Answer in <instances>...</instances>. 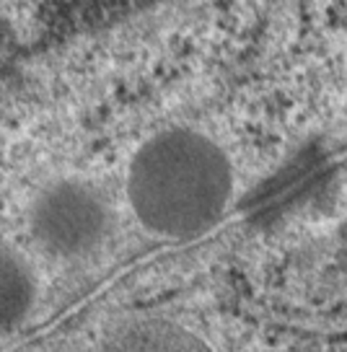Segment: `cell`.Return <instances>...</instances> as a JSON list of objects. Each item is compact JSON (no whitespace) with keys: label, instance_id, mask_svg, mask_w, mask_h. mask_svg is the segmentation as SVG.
I'll return each instance as SVG.
<instances>
[{"label":"cell","instance_id":"cell-4","mask_svg":"<svg viewBox=\"0 0 347 352\" xmlns=\"http://www.w3.org/2000/svg\"><path fill=\"white\" fill-rule=\"evenodd\" d=\"M36 296L32 267L21 254L6 246L3 249V331L8 334L29 316Z\"/></svg>","mask_w":347,"mask_h":352},{"label":"cell","instance_id":"cell-2","mask_svg":"<svg viewBox=\"0 0 347 352\" xmlns=\"http://www.w3.org/2000/svg\"><path fill=\"white\" fill-rule=\"evenodd\" d=\"M112 212L104 195L83 179H57L32 205L29 228L47 256L73 262L91 256L104 243Z\"/></svg>","mask_w":347,"mask_h":352},{"label":"cell","instance_id":"cell-1","mask_svg":"<svg viewBox=\"0 0 347 352\" xmlns=\"http://www.w3.org/2000/svg\"><path fill=\"white\" fill-rule=\"evenodd\" d=\"M127 205L161 239H197L215 228L231 205L233 168L223 148L192 127L151 135L127 166Z\"/></svg>","mask_w":347,"mask_h":352},{"label":"cell","instance_id":"cell-3","mask_svg":"<svg viewBox=\"0 0 347 352\" xmlns=\"http://www.w3.org/2000/svg\"><path fill=\"white\" fill-rule=\"evenodd\" d=\"M94 352H213L205 342L176 321L140 316L112 327Z\"/></svg>","mask_w":347,"mask_h":352}]
</instances>
